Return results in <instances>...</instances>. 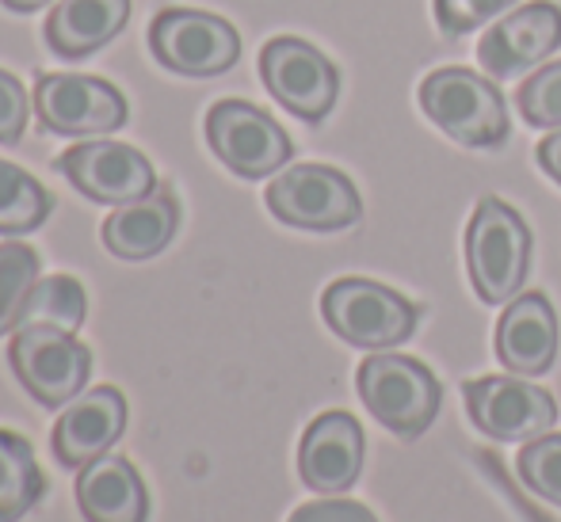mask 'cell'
Here are the masks:
<instances>
[{"instance_id": "9", "label": "cell", "mask_w": 561, "mask_h": 522, "mask_svg": "<svg viewBox=\"0 0 561 522\" xmlns=\"http://www.w3.org/2000/svg\"><path fill=\"white\" fill-rule=\"evenodd\" d=\"M260 77L264 89L302 123H321L333 111L340 96V73L336 66L302 38H272L260 50Z\"/></svg>"}, {"instance_id": "16", "label": "cell", "mask_w": 561, "mask_h": 522, "mask_svg": "<svg viewBox=\"0 0 561 522\" xmlns=\"http://www.w3.org/2000/svg\"><path fill=\"white\" fill-rule=\"evenodd\" d=\"M558 344H561L558 313L550 305V298L539 294V290H527V294L512 298L508 310L496 321V336H493L496 359L512 374H524V378L547 374L558 359Z\"/></svg>"}, {"instance_id": "18", "label": "cell", "mask_w": 561, "mask_h": 522, "mask_svg": "<svg viewBox=\"0 0 561 522\" xmlns=\"http://www.w3.org/2000/svg\"><path fill=\"white\" fill-rule=\"evenodd\" d=\"M77 508L84 522H146L149 492L126 457L104 454L77 473Z\"/></svg>"}, {"instance_id": "23", "label": "cell", "mask_w": 561, "mask_h": 522, "mask_svg": "<svg viewBox=\"0 0 561 522\" xmlns=\"http://www.w3.org/2000/svg\"><path fill=\"white\" fill-rule=\"evenodd\" d=\"M38 282V252L23 241L0 244V336L20 328L27 298Z\"/></svg>"}, {"instance_id": "15", "label": "cell", "mask_w": 561, "mask_h": 522, "mask_svg": "<svg viewBox=\"0 0 561 522\" xmlns=\"http://www.w3.org/2000/svg\"><path fill=\"white\" fill-rule=\"evenodd\" d=\"M363 427L347 413H325L318 416L302 434L298 446V473L306 488L321 496H340L359 480L363 473Z\"/></svg>"}, {"instance_id": "11", "label": "cell", "mask_w": 561, "mask_h": 522, "mask_svg": "<svg viewBox=\"0 0 561 522\" xmlns=\"http://www.w3.org/2000/svg\"><path fill=\"white\" fill-rule=\"evenodd\" d=\"M54 169L100 207H126L157 192V172L134 146L118 141H81L54 161Z\"/></svg>"}, {"instance_id": "25", "label": "cell", "mask_w": 561, "mask_h": 522, "mask_svg": "<svg viewBox=\"0 0 561 522\" xmlns=\"http://www.w3.org/2000/svg\"><path fill=\"white\" fill-rule=\"evenodd\" d=\"M516 104L524 111L527 126L539 130H561V61L539 69L527 84H519Z\"/></svg>"}, {"instance_id": "14", "label": "cell", "mask_w": 561, "mask_h": 522, "mask_svg": "<svg viewBox=\"0 0 561 522\" xmlns=\"http://www.w3.org/2000/svg\"><path fill=\"white\" fill-rule=\"evenodd\" d=\"M126 431V397L115 385H100L81 397L58 416L50 431V450L58 465L66 469H84V465L100 462L107 450L123 439Z\"/></svg>"}, {"instance_id": "29", "label": "cell", "mask_w": 561, "mask_h": 522, "mask_svg": "<svg viewBox=\"0 0 561 522\" xmlns=\"http://www.w3.org/2000/svg\"><path fill=\"white\" fill-rule=\"evenodd\" d=\"M539 164L554 184H561V130H554L550 138L539 141Z\"/></svg>"}, {"instance_id": "24", "label": "cell", "mask_w": 561, "mask_h": 522, "mask_svg": "<svg viewBox=\"0 0 561 522\" xmlns=\"http://www.w3.org/2000/svg\"><path fill=\"white\" fill-rule=\"evenodd\" d=\"M519 480L531 488L539 500L561 508V434H542L531 439L516 457Z\"/></svg>"}, {"instance_id": "27", "label": "cell", "mask_w": 561, "mask_h": 522, "mask_svg": "<svg viewBox=\"0 0 561 522\" xmlns=\"http://www.w3.org/2000/svg\"><path fill=\"white\" fill-rule=\"evenodd\" d=\"M27 115H31V100L23 92V84L0 69V146H15L23 138Z\"/></svg>"}, {"instance_id": "28", "label": "cell", "mask_w": 561, "mask_h": 522, "mask_svg": "<svg viewBox=\"0 0 561 522\" xmlns=\"http://www.w3.org/2000/svg\"><path fill=\"white\" fill-rule=\"evenodd\" d=\"M287 522H378V519L375 511L355 500H318V503H302Z\"/></svg>"}, {"instance_id": "10", "label": "cell", "mask_w": 561, "mask_h": 522, "mask_svg": "<svg viewBox=\"0 0 561 522\" xmlns=\"http://www.w3.org/2000/svg\"><path fill=\"white\" fill-rule=\"evenodd\" d=\"M35 115L46 134L92 138L126 123V100L115 84L84 73H38Z\"/></svg>"}, {"instance_id": "6", "label": "cell", "mask_w": 561, "mask_h": 522, "mask_svg": "<svg viewBox=\"0 0 561 522\" xmlns=\"http://www.w3.org/2000/svg\"><path fill=\"white\" fill-rule=\"evenodd\" d=\"M149 50L180 77H222L241 58V35L222 15L199 8H164L149 23Z\"/></svg>"}, {"instance_id": "2", "label": "cell", "mask_w": 561, "mask_h": 522, "mask_svg": "<svg viewBox=\"0 0 561 522\" xmlns=\"http://www.w3.org/2000/svg\"><path fill=\"white\" fill-rule=\"evenodd\" d=\"M359 397L386 431L401 442H416L436 424L444 390L421 359L378 351L359 367Z\"/></svg>"}, {"instance_id": "1", "label": "cell", "mask_w": 561, "mask_h": 522, "mask_svg": "<svg viewBox=\"0 0 561 522\" xmlns=\"http://www.w3.org/2000/svg\"><path fill=\"white\" fill-rule=\"evenodd\" d=\"M466 271L485 305H508L524 294L531 271V229L508 202L481 199L466 225Z\"/></svg>"}, {"instance_id": "8", "label": "cell", "mask_w": 561, "mask_h": 522, "mask_svg": "<svg viewBox=\"0 0 561 522\" xmlns=\"http://www.w3.org/2000/svg\"><path fill=\"white\" fill-rule=\"evenodd\" d=\"M207 146L241 179L275 176L295 156L287 130L244 100H222L207 111Z\"/></svg>"}, {"instance_id": "12", "label": "cell", "mask_w": 561, "mask_h": 522, "mask_svg": "<svg viewBox=\"0 0 561 522\" xmlns=\"http://www.w3.org/2000/svg\"><path fill=\"white\" fill-rule=\"evenodd\" d=\"M462 393L473 427L496 442L542 439L558 424V401L519 378H478L466 382Z\"/></svg>"}, {"instance_id": "5", "label": "cell", "mask_w": 561, "mask_h": 522, "mask_svg": "<svg viewBox=\"0 0 561 522\" xmlns=\"http://www.w3.org/2000/svg\"><path fill=\"white\" fill-rule=\"evenodd\" d=\"M8 362L20 385L43 408H61L84 393L92 374V351L73 332L50 324H20L8 344Z\"/></svg>"}, {"instance_id": "30", "label": "cell", "mask_w": 561, "mask_h": 522, "mask_svg": "<svg viewBox=\"0 0 561 522\" xmlns=\"http://www.w3.org/2000/svg\"><path fill=\"white\" fill-rule=\"evenodd\" d=\"M4 8H12V12H38V8H46V4H54V0H0Z\"/></svg>"}, {"instance_id": "7", "label": "cell", "mask_w": 561, "mask_h": 522, "mask_svg": "<svg viewBox=\"0 0 561 522\" xmlns=\"http://www.w3.org/2000/svg\"><path fill=\"white\" fill-rule=\"evenodd\" d=\"M267 210L290 229L336 233L363 218V202L355 184L329 164H295L267 184Z\"/></svg>"}, {"instance_id": "20", "label": "cell", "mask_w": 561, "mask_h": 522, "mask_svg": "<svg viewBox=\"0 0 561 522\" xmlns=\"http://www.w3.org/2000/svg\"><path fill=\"white\" fill-rule=\"evenodd\" d=\"M46 473L23 434L0 431V522H20L43 503Z\"/></svg>"}, {"instance_id": "19", "label": "cell", "mask_w": 561, "mask_h": 522, "mask_svg": "<svg viewBox=\"0 0 561 522\" xmlns=\"http://www.w3.org/2000/svg\"><path fill=\"white\" fill-rule=\"evenodd\" d=\"M130 0H58L46 20V46L61 58H92L126 27Z\"/></svg>"}, {"instance_id": "4", "label": "cell", "mask_w": 561, "mask_h": 522, "mask_svg": "<svg viewBox=\"0 0 561 522\" xmlns=\"http://www.w3.org/2000/svg\"><path fill=\"white\" fill-rule=\"evenodd\" d=\"M321 316L344 344L363 351H390L416 332L421 310L382 282L336 279L321 294Z\"/></svg>"}, {"instance_id": "26", "label": "cell", "mask_w": 561, "mask_h": 522, "mask_svg": "<svg viewBox=\"0 0 561 522\" xmlns=\"http://www.w3.org/2000/svg\"><path fill=\"white\" fill-rule=\"evenodd\" d=\"M516 0H436V20L450 38L470 35L481 23H493L504 15Z\"/></svg>"}, {"instance_id": "17", "label": "cell", "mask_w": 561, "mask_h": 522, "mask_svg": "<svg viewBox=\"0 0 561 522\" xmlns=\"http://www.w3.org/2000/svg\"><path fill=\"white\" fill-rule=\"evenodd\" d=\"M180 229V202L172 195V187H157L146 199H134L126 207H115L107 213L104 229V248L115 259H153L157 252H164L172 244Z\"/></svg>"}, {"instance_id": "13", "label": "cell", "mask_w": 561, "mask_h": 522, "mask_svg": "<svg viewBox=\"0 0 561 522\" xmlns=\"http://www.w3.org/2000/svg\"><path fill=\"white\" fill-rule=\"evenodd\" d=\"M561 46V8L550 0H531L485 31L478 46V61L485 77L508 81L527 69L542 66Z\"/></svg>"}, {"instance_id": "3", "label": "cell", "mask_w": 561, "mask_h": 522, "mask_svg": "<svg viewBox=\"0 0 561 522\" xmlns=\"http://www.w3.org/2000/svg\"><path fill=\"white\" fill-rule=\"evenodd\" d=\"M421 107L447 138L466 149H493L508 141V111L504 96L489 77L470 69H436L421 84Z\"/></svg>"}, {"instance_id": "22", "label": "cell", "mask_w": 561, "mask_h": 522, "mask_svg": "<svg viewBox=\"0 0 561 522\" xmlns=\"http://www.w3.org/2000/svg\"><path fill=\"white\" fill-rule=\"evenodd\" d=\"M84 316H89V298H84L81 282L73 275H50V279L35 282L20 324H50V328L73 332L77 336Z\"/></svg>"}, {"instance_id": "21", "label": "cell", "mask_w": 561, "mask_h": 522, "mask_svg": "<svg viewBox=\"0 0 561 522\" xmlns=\"http://www.w3.org/2000/svg\"><path fill=\"white\" fill-rule=\"evenodd\" d=\"M54 210V199L35 176L0 161V236L35 233Z\"/></svg>"}]
</instances>
